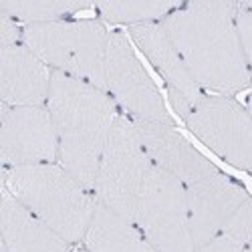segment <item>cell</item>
<instances>
[{"label":"cell","mask_w":252,"mask_h":252,"mask_svg":"<svg viewBox=\"0 0 252 252\" xmlns=\"http://www.w3.org/2000/svg\"><path fill=\"white\" fill-rule=\"evenodd\" d=\"M222 232L232 234L234 238L242 240L246 246L252 242V196L244 200V204L236 210V214L232 216V220L228 222V226Z\"/></svg>","instance_id":"18"},{"label":"cell","mask_w":252,"mask_h":252,"mask_svg":"<svg viewBox=\"0 0 252 252\" xmlns=\"http://www.w3.org/2000/svg\"><path fill=\"white\" fill-rule=\"evenodd\" d=\"M47 107L57 129L59 163L93 192L103 148L119 115L115 101L87 81L53 71Z\"/></svg>","instance_id":"2"},{"label":"cell","mask_w":252,"mask_h":252,"mask_svg":"<svg viewBox=\"0 0 252 252\" xmlns=\"http://www.w3.org/2000/svg\"><path fill=\"white\" fill-rule=\"evenodd\" d=\"M129 36L163 77L174 111L186 121V117L192 113V109L204 97V93L192 77L190 69L186 67L167 31L161 23H148L129 27Z\"/></svg>","instance_id":"10"},{"label":"cell","mask_w":252,"mask_h":252,"mask_svg":"<svg viewBox=\"0 0 252 252\" xmlns=\"http://www.w3.org/2000/svg\"><path fill=\"white\" fill-rule=\"evenodd\" d=\"M184 2H99V14L109 23L121 25H148L161 23V20L178 10Z\"/></svg>","instance_id":"17"},{"label":"cell","mask_w":252,"mask_h":252,"mask_svg":"<svg viewBox=\"0 0 252 252\" xmlns=\"http://www.w3.org/2000/svg\"><path fill=\"white\" fill-rule=\"evenodd\" d=\"M2 178L12 196L69 244L85 240L97 202L61 163L4 167Z\"/></svg>","instance_id":"3"},{"label":"cell","mask_w":252,"mask_h":252,"mask_svg":"<svg viewBox=\"0 0 252 252\" xmlns=\"http://www.w3.org/2000/svg\"><path fill=\"white\" fill-rule=\"evenodd\" d=\"M236 14L238 2L206 0L184 2L161 20L196 83L216 95L230 97L252 83Z\"/></svg>","instance_id":"1"},{"label":"cell","mask_w":252,"mask_h":252,"mask_svg":"<svg viewBox=\"0 0 252 252\" xmlns=\"http://www.w3.org/2000/svg\"><path fill=\"white\" fill-rule=\"evenodd\" d=\"M194 244L200 246L220 234L248 198L246 190L222 172L186 186Z\"/></svg>","instance_id":"11"},{"label":"cell","mask_w":252,"mask_h":252,"mask_svg":"<svg viewBox=\"0 0 252 252\" xmlns=\"http://www.w3.org/2000/svg\"><path fill=\"white\" fill-rule=\"evenodd\" d=\"M246 109H248V113L252 115V95L248 97V107H246Z\"/></svg>","instance_id":"22"},{"label":"cell","mask_w":252,"mask_h":252,"mask_svg":"<svg viewBox=\"0 0 252 252\" xmlns=\"http://www.w3.org/2000/svg\"><path fill=\"white\" fill-rule=\"evenodd\" d=\"M152 165L133 121L127 115H117L101 154L93 186L95 202L133 222L137 200Z\"/></svg>","instance_id":"5"},{"label":"cell","mask_w":252,"mask_h":252,"mask_svg":"<svg viewBox=\"0 0 252 252\" xmlns=\"http://www.w3.org/2000/svg\"><path fill=\"white\" fill-rule=\"evenodd\" d=\"M236 23H238V32H240V40H242L246 65H248V71L252 75V10L244 8L240 2H238Z\"/></svg>","instance_id":"19"},{"label":"cell","mask_w":252,"mask_h":252,"mask_svg":"<svg viewBox=\"0 0 252 252\" xmlns=\"http://www.w3.org/2000/svg\"><path fill=\"white\" fill-rule=\"evenodd\" d=\"M0 230L4 252H71V244L20 204L6 186L0 200Z\"/></svg>","instance_id":"14"},{"label":"cell","mask_w":252,"mask_h":252,"mask_svg":"<svg viewBox=\"0 0 252 252\" xmlns=\"http://www.w3.org/2000/svg\"><path fill=\"white\" fill-rule=\"evenodd\" d=\"M89 2H71V0H8L0 2L2 14L14 18L16 23L23 20L27 25H45L67 20L75 12L89 8Z\"/></svg>","instance_id":"16"},{"label":"cell","mask_w":252,"mask_h":252,"mask_svg":"<svg viewBox=\"0 0 252 252\" xmlns=\"http://www.w3.org/2000/svg\"><path fill=\"white\" fill-rule=\"evenodd\" d=\"M133 125L152 163L180 180L184 186L218 172V167L206 159L174 125L150 121H133Z\"/></svg>","instance_id":"12"},{"label":"cell","mask_w":252,"mask_h":252,"mask_svg":"<svg viewBox=\"0 0 252 252\" xmlns=\"http://www.w3.org/2000/svg\"><path fill=\"white\" fill-rule=\"evenodd\" d=\"M53 71L25 43L0 47V95L10 107L47 105Z\"/></svg>","instance_id":"13"},{"label":"cell","mask_w":252,"mask_h":252,"mask_svg":"<svg viewBox=\"0 0 252 252\" xmlns=\"http://www.w3.org/2000/svg\"><path fill=\"white\" fill-rule=\"evenodd\" d=\"M2 252H4V250H2Z\"/></svg>","instance_id":"26"},{"label":"cell","mask_w":252,"mask_h":252,"mask_svg":"<svg viewBox=\"0 0 252 252\" xmlns=\"http://www.w3.org/2000/svg\"><path fill=\"white\" fill-rule=\"evenodd\" d=\"M109 32L95 18L27 25L23 43L55 71L107 91L105 57Z\"/></svg>","instance_id":"4"},{"label":"cell","mask_w":252,"mask_h":252,"mask_svg":"<svg viewBox=\"0 0 252 252\" xmlns=\"http://www.w3.org/2000/svg\"><path fill=\"white\" fill-rule=\"evenodd\" d=\"M77 252H91V250H87V248H81V250H77Z\"/></svg>","instance_id":"25"},{"label":"cell","mask_w":252,"mask_h":252,"mask_svg":"<svg viewBox=\"0 0 252 252\" xmlns=\"http://www.w3.org/2000/svg\"><path fill=\"white\" fill-rule=\"evenodd\" d=\"M190 131L224 161L252 172V115L228 95H204L186 117Z\"/></svg>","instance_id":"8"},{"label":"cell","mask_w":252,"mask_h":252,"mask_svg":"<svg viewBox=\"0 0 252 252\" xmlns=\"http://www.w3.org/2000/svg\"><path fill=\"white\" fill-rule=\"evenodd\" d=\"M133 224L158 252H194L186 186L152 165L137 200Z\"/></svg>","instance_id":"6"},{"label":"cell","mask_w":252,"mask_h":252,"mask_svg":"<svg viewBox=\"0 0 252 252\" xmlns=\"http://www.w3.org/2000/svg\"><path fill=\"white\" fill-rule=\"evenodd\" d=\"M244 250H246V244L242 240L234 238L232 234L220 232L214 238H210L208 242L196 246L194 252H244Z\"/></svg>","instance_id":"20"},{"label":"cell","mask_w":252,"mask_h":252,"mask_svg":"<svg viewBox=\"0 0 252 252\" xmlns=\"http://www.w3.org/2000/svg\"><path fill=\"white\" fill-rule=\"evenodd\" d=\"M0 158L4 167L59 163L57 129L47 105L10 107L2 103Z\"/></svg>","instance_id":"9"},{"label":"cell","mask_w":252,"mask_h":252,"mask_svg":"<svg viewBox=\"0 0 252 252\" xmlns=\"http://www.w3.org/2000/svg\"><path fill=\"white\" fill-rule=\"evenodd\" d=\"M83 242L91 252H158L133 222L99 204L95 206L93 220Z\"/></svg>","instance_id":"15"},{"label":"cell","mask_w":252,"mask_h":252,"mask_svg":"<svg viewBox=\"0 0 252 252\" xmlns=\"http://www.w3.org/2000/svg\"><path fill=\"white\" fill-rule=\"evenodd\" d=\"M23 43V29L14 18L2 14L0 16V47H14Z\"/></svg>","instance_id":"21"},{"label":"cell","mask_w":252,"mask_h":252,"mask_svg":"<svg viewBox=\"0 0 252 252\" xmlns=\"http://www.w3.org/2000/svg\"><path fill=\"white\" fill-rule=\"evenodd\" d=\"M244 8H248V10H252V2H240Z\"/></svg>","instance_id":"23"},{"label":"cell","mask_w":252,"mask_h":252,"mask_svg":"<svg viewBox=\"0 0 252 252\" xmlns=\"http://www.w3.org/2000/svg\"><path fill=\"white\" fill-rule=\"evenodd\" d=\"M244 252H252V242H250V244L246 246V250H244Z\"/></svg>","instance_id":"24"},{"label":"cell","mask_w":252,"mask_h":252,"mask_svg":"<svg viewBox=\"0 0 252 252\" xmlns=\"http://www.w3.org/2000/svg\"><path fill=\"white\" fill-rule=\"evenodd\" d=\"M105 83L115 105H119L131 121L174 125L156 83L133 53L129 38L119 31L109 32Z\"/></svg>","instance_id":"7"}]
</instances>
